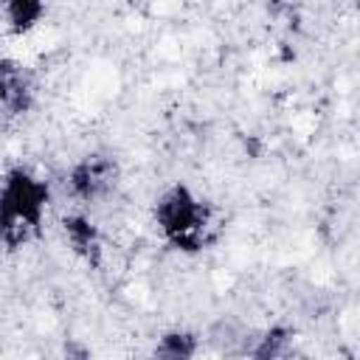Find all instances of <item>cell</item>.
<instances>
[{
  "label": "cell",
  "instance_id": "obj_6",
  "mask_svg": "<svg viewBox=\"0 0 360 360\" xmlns=\"http://www.w3.org/2000/svg\"><path fill=\"white\" fill-rule=\"evenodd\" d=\"M65 231L70 233V242L82 250V253H90V250H96V233H93V228L84 222V219H65Z\"/></svg>",
  "mask_w": 360,
  "mask_h": 360
},
{
  "label": "cell",
  "instance_id": "obj_5",
  "mask_svg": "<svg viewBox=\"0 0 360 360\" xmlns=\"http://www.w3.org/2000/svg\"><path fill=\"white\" fill-rule=\"evenodd\" d=\"M194 352V338L191 335H166L155 352V360H188Z\"/></svg>",
  "mask_w": 360,
  "mask_h": 360
},
{
  "label": "cell",
  "instance_id": "obj_4",
  "mask_svg": "<svg viewBox=\"0 0 360 360\" xmlns=\"http://www.w3.org/2000/svg\"><path fill=\"white\" fill-rule=\"evenodd\" d=\"M0 90H3L6 104H11L14 110L25 107V84H22V76H20L17 68L8 65V62L0 65Z\"/></svg>",
  "mask_w": 360,
  "mask_h": 360
},
{
  "label": "cell",
  "instance_id": "obj_3",
  "mask_svg": "<svg viewBox=\"0 0 360 360\" xmlns=\"http://www.w3.org/2000/svg\"><path fill=\"white\" fill-rule=\"evenodd\" d=\"M107 174H110V166L104 163V160H84L76 172H73V188L79 191V194H84V197H90V194H96L104 183H107Z\"/></svg>",
  "mask_w": 360,
  "mask_h": 360
},
{
  "label": "cell",
  "instance_id": "obj_2",
  "mask_svg": "<svg viewBox=\"0 0 360 360\" xmlns=\"http://www.w3.org/2000/svg\"><path fill=\"white\" fill-rule=\"evenodd\" d=\"M158 219L166 236L183 248H197L200 228H202V208L197 200L188 197L186 188H174L158 208Z\"/></svg>",
  "mask_w": 360,
  "mask_h": 360
},
{
  "label": "cell",
  "instance_id": "obj_8",
  "mask_svg": "<svg viewBox=\"0 0 360 360\" xmlns=\"http://www.w3.org/2000/svg\"><path fill=\"white\" fill-rule=\"evenodd\" d=\"M0 233H3V219H0Z\"/></svg>",
  "mask_w": 360,
  "mask_h": 360
},
{
  "label": "cell",
  "instance_id": "obj_1",
  "mask_svg": "<svg viewBox=\"0 0 360 360\" xmlns=\"http://www.w3.org/2000/svg\"><path fill=\"white\" fill-rule=\"evenodd\" d=\"M42 202H45V186L31 180L25 172H14L0 200L3 231H11L17 225H37Z\"/></svg>",
  "mask_w": 360,
  "mask_h": 360
},
{
  "label": "cell",
  "instance_id": "obj_7",
  "mask_svg": "<svg viewBox=\"0 0 360 360\" xmlns=\"http://www.w3.org/2000/svg\"><path fill=\"white\" fill-rule=\"evenodd\" d=\"M8 14H11V22L14 28H28L39 14H42V6L39 3H11L8 6Z\"/></svg>",
  "mask_w": 360,
  "mask_h": 360
}]
</instances>
